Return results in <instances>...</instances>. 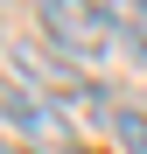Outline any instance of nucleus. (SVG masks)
Listing matches in <instances>:
<instances>
[{
	"instance_id": "obj_1",
	"label": "nucleus",
	"mask_w": 147,
	"mask_h": 154,
	"mask_svg": "<svg viewBox=\"0 0 147 154\" xmlns=\"http://www.w3.org/2000/svg\"><path fill=\"white\" fill-rule=\"evenodd\" d=\"M42 28H49V42L77 49V56H98L112 42V14L98 0H42Z\"/></svg>"
},
{
	"instance_id": "obj_2",
	"label": "nucleus",
	"mask_w": 147,
	"mask_h": 154,
	"mask_svg": "<svg viewBox=\"0 0 147 154\" xmlns=\"http://www.w3.org/2000/svg\"><path fill=\"white\" fill-rule=\"evenodd\" d=\"M0 119L21 126V133H56V112H49L35 91H21L14 77H0Z\"/></svg>"
},
{
	"instance_id": "obj_3",
	"label": "nucleus",
	"mask_w": 147,
	"mask_h": 154,
	"mask_svg": "<svg viewBox=\"0 0 147 154\" xmlns=\"http://www.w3.org/2000/svg\"><path fill=\"white\" fill-rule=\"evenodd\" d=\"M112 140L126 154H147V112H112Z\"/></svg>"
},
{
	"instance_id": "obj_4",
	"label": "nucleus",
	"mask_w": 147,
	"mask_h": 154,
	"mask_svg": "<svg viewBox=\"0 0 147 154\" xmlns=\"http://www.w3.org/2000/svg\"><path fill=\"white\" fill-rule=\"evenodd\" d=\"M0 154H28V147H14V140H7V147H0Z\"/></svg>"
},
{
	"instance_id": "obj_5",
	"label": "nucleus",
	"mask_w": 147,
	"mask_h": 154,
	"mask_svg": "<svg viewBox=\"0 0 147 154\" xmlns=\"http://www.w3.org/2000/svg\"><path fill=\"white\" fill-rule=\"evenodd\" d=\"M133 7H140V21H147V0H133Z\"/></svg>"
}]
</instances>
